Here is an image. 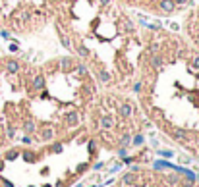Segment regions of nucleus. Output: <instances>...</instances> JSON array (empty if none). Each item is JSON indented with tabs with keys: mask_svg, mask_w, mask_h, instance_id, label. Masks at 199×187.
I'll return each mask as SVG.
<instances>
[{
	"mask_svg": "<svg viewBox=\"0 0 199 187\" xmlns=\"http://www.w3.org/2000/svg\"><path fill=\"white\" fill-rule=\"evenodd\" d=\"M161 8L164 10V12H172V10H174V4L170 2V0H162V2H161Z\"/></svg>",
	"mask_w": 199,
	"mask_h": 187,
	"instance_id": "1",
	"label": "nucleus"
},
{
	"mask_svg": "<svg viewBox=\"0 0 199 187\" xmlns=\"http://www.w3.org/2000/svg\"><path fill=\"white\" fill-rule=\"evenodd\" d=\"M18 62H8V71H18Z\"/></svg>",
	"mask_w": 199,
	"mask_h": 187,
	"instance_id": "2",
	"label": "nucleus"
},
{
	"mask_svg": "<svg viewBox=\"0 0 199 187\" xmlns=\"http://www.w3.org/2000/svg\"><path fill=\"white\" fill-rule=\"evenodd\" d=\"M43 85H45V79H43V77H35V89H41Z\"/></svg>",
	"mask_w": 199,
	"mask_h": 187,
	"instance_id": "3",
	"label": "nucleus"
},
{
	"mask_svg": "<svg viewBox=\"0 0 199 187\" xmlns=\"http://www.w3.org/2000/svg\"><path fill=\"white\" fill-rule=\"evenodd\" d=\"M103 125H105V127H110V125H112V118H108V116L103 118Z\"/></svg>",
	"mask_w": 199,
	"mask_h": 187,
	"instance_id": "4",
	"label": "nucleus"
},
{
	"mask_svg": "<svg viewBox=\"0 0 199 187\" xmlns=\"http://www.w3.org/2000/svg\"><path fill=\"white\" fill-rule=\"evenodd\" d=\"M62 42H64V47H70V39L66 35H62Z\"/></svg>",
	"mask_w": 199,
	"mask_h": 187,
	"instance_id": "5",
	"label": "nucleus"
},
{
	"mask_svg": "<svg viewBox=\"0 0 199 187\" xmlns=\"http://www.w3.org/2000/svg\"><path fill=\"white\" fill-rule=\"evenodd\" d=\"M130 110H131L130 106H124V108H122V114H124V116H130Z\"/></svg>",
	"mask_w": 199,
	"mask_h": 187,
	"instance_id": "6",
	"label": "nucleus"
},
{
	"mask_svg": "<svg viewBox=\"0 0 199 187\" xmlns=\"http://www.w3.org/2000/svg\"><path fill=\"white\" fill-rule=\"evenodd\" d=\"M101 79H103V81H108V73H103V71H101Z\"/></svg>",
	"mask_w": 199,
	"mask_h": 187,
	"instance_id": "7",
	"label": "nucleus"
},
{
	"mask_svg": "<svg viewBox=\"0 0 199 187\" xmlns=\"http://www.w3.org/2000/svg\"><path fill=\"white\" fill-rule=\"evenodd\" d=\"M79 54H81V56H87V50L83 47H79Z\"/></svg>",
	"mask_w": 199,
	"mask_h": 187,
	"instance_id": "8",
	"label": "nucleus"
},
{
	"mask_svg": "<svg viewBox=\"0 0 199 187\" xmlns=\"http://www.w3.org/2000/svg\"><path fill=\"white\" fill-rule=\"evenodd\" d=\"M195 66H199V58H195Z\"/></svg>",
	"mask_w": 199,
	"mask_h": 187,
	"instance_id": "9",
	"label": "nucleus"
},
{
	"mask_svg": "<svg viewBox=\"0 0 199 187\" xmlns=\"http://www.w3.org/2000/svg\"><path fill=\"white\" fill-rule=\"evenodd\" d=\"M176 2H186V0H176Z\"/></svg>",
	"mask_w": 199,
	"mask_h": 187,
	"instance_id": "10",
	"label": "nucleus"
},
{
	"mask_svg": "<svg viewBox=\"0 0 199 187\" xmlns=\"http://www.w3.org/2000/svg\"><path fill=\"white\" fill-rule=\"evenodd\" d=\"M103 2H105V4H106V2H108V0H103Z\"/></svg>",
	"mask_w": 199,
	"mask_h": 187,
	"instance_id": "11",
	"label": "nucleus"
},
{
	"mask_svg": "<svg viewBox=\"0 0 199 187\" xmlns=\"http://www.w3.org/2000/svg\"><path fill=\"white\" fill-rule=\"evenodd\" d=\"M195 41H197V42H199V37H197V39H195Z\"/></svg>",
	"mask_w": 199,
	"mask_h": 187,
	"instance_id": "12",
	"label": "nucleus"
}]
</instances>
